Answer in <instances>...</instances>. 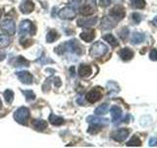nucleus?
<instances>
[{"label":"nucleus","mask_w":157,"mask_h":148,"mask_svg":"<svg viewBox=\"0 0 157 148\" xmlns=\"http://www.w3.org/2000/svg\"><path fill=\"white\" fill-rule=\"evenodd\" d=\"M98 21L97 17L93 18H82L78 20V26L82 28H91L95 26Z\"/></svg>","instance_id":"f8f14e48"},{"label":"nucleus","mask_w":157,"mask_h":148,"mask_svg":"<svg viewBox=\"0 0 157 148\" xmlns=\"http://www.w3.org/2000/svg\"><path fill=\"white\" fill-rule=\"evenodd\" d=\"M101 127L100 125H91L90 126V128L87 130L88 133H91V134H96L97 132H99L101 130Z\"/></svg>","instance_id":"473e14b6"},{"label":"nucleus","mask_w":157,"mask_h":148,"mask_svg":"<svg viewBox=\"0 0 157 148\" xmlns=\"http://www.w3.org/2000/svg\"><path fill=\"white\" fill-rule=\"evenodd\" d=\"M19 33L21 37H25L27 35H36V27L34 26V24L29 21V20H24L20 23V28H19Z\"/></svg>","instance_id":"7ed1b4c3"},{"label":"nucleus","mask_w":157,"mask_h":148,"mask_svg":"<svg viewBox=\"0 0 157 148\" xmlns=\"http://www.w3.org/2000/svg\"><path fill=\"white\" fill-rule=\"evenodd\" d=\"M1 16H2V10L0 9V18H1Z\"/></svg>","instance_id":"c03bdc74"},{"label":"nucleus","mask_w":157,"mask_h":148,"mask_svg":"<svg viewBox=\"0 0 157 148\" xmlns=\"http://www.w3.org/2000/svg\"><path fill=\"white\" fill-rule=\"evenodd\" d=\"M16 75L19 78V80L22 83L26 84V85H29V84L33 83V75L29 71L26 70H22V71H17Z\"/></svg>","instance_id":"ddd939ff"},{"label":"nucleus","mask_w":157,"mask_h":148,"mask_svg":"<svg viewBox=\"0 0 157 148\" xmlns=\"http://www.w3.org/2000/svg\"><path fill=\"white\" fill-rule=\"evenodd\" d=\"M0 108H1V102H0Z\"/></svg>","instance_id":"a18cd8bd"},{"label":"nucleus","mask_w":157,"mask_h":148,"mask_svg":"<svg viewBox=\"0 0 157 148\" xmlns=\"http://www.w3.org/2000/svg\"><path fill=\"white\" fill-rule=\"evenodd\" d=\"M109 16L114 18L116 21H121L122 19H124L126 16V10L125 8L121 6V5H117V6L113 7L109 11Z\"/></svg>","instance_id":"6e6552de"},{"label":"nucleus","mask_w":157,"mask_h":148,"mask_svg":"<svg viewBox=\"0 0 157 148\" xmlns=\"http://www.w3.org/2000/svg\"><path fill=\"white\" fill-rule=\"evenodd\" d=\"M132 21H134L136 24H139V23L141 22V20H142L141 15H140V13H132Z\"/></svg>","instance_id":"f704fd0d"},{"label":"nucleus","mask_w":157,"mask_h":148,"mask_svg":"<svg viewBox=\"0 0 157 148\" xmlns=\"http://www.w3.org/2000/svg\"><path fill=\"white\" fill-rule=\"evenodd\" d=\"M102 39H104V41H106L108 43H110L113 47H118V44H119V43H118V41L116 39V38H115L114 36H113L112 34L104 35V36L102 37Z\"/></svg>","instance_id":"b1692460"},{"label":"nucleus","mask_w":157,"mask_h":148,"mask_svg":"<svg viewBox=\"0 0 157 148\" xmlns=\"http://www.w3.org/2000/svg\"><path fill=\"white\" fill-rule=\"evenodd\" d=\"M145 39V35L144 33H139V32H135L132 33V38H131V42L132 44H139L144 43Z\"/></svg>","instance_id":"6ab92c4d"},{"label":"nucleus","mask_w":157,"mask_h":148,"mask_svg":"<svg viewBox=\"0 0 157 148\" xmlns=\"http://www.w3.org/2000/svg\"><path fill=\"white\" fill-rule=\"evenodd\" d=\"M14 118L18 123L21 125H27V122L29 118V110L26 107H21L15 112L14 113Z\"/></svg>","instance_id":"20e7f679"},{"label":"nucleus","mask_w":157,"mask_h":148,"mask_svg":"<svg viewBox=\"0 0 157 148\" xmlns=\"http://www.w3.org/2000/svg\"><path fill=\"white\" fill-rule=\"evenodd\" d=\"M52 81H53V84L55 85L56 87H60L61 86V79L59 78V77H54L52 79Z\"/></svg>","instance_id":"a19ab883"},{"label":"nucleus","mask_w":157,"mask_h":148,"mask_svg":"<svg viewBox=\"0 0 157 148\" xmlns=\"http://www.w3.org/2000/svg\"><path fill=\"white\" fill-rule=\"evenodd\" d=\"M152 24H153L154 26L157 28V16H156V17H154V18H153V20H152Z\"/></svg>","instance_id":"37998d69"},{"label":"nucleus","mask_w":157,"mask_h":148,"mask_svg":"<svg viewBox=\"0 0 157 148\" xmlns=\"http://www.w3.org/2000/svg\"><path fill=\"white\" fill-rule=\"evenodd\" d=\"M130 134V130L128 128H119V130L112 132V138L117 142H123L127 139V137Z\"/></svg>","instance_id":"1a4fd4ad"},{"label":"nucleus","mask_w":157,"mask_h":148,"mask_svg":"<svg viewBox=\"0 0 157 148\" xmlns=\"http://www.w3.org/2000/svg\"><path fill=\"white\" fill-rule=\"evenodd\" d=\"M49 121L52 125H56V126H59V125H62L65 121H64V118L59 117V116H56L54 115V113H51L50 116H49Z\"/></svg>","instance_id":"5701e85b"},{"label":"nucleus","mask_w":157,"mask_h":148,"mask_svg":"<svg viewBox=\"0 0 157 148\" xmlns=\"http://www.w3.org/2000/svg\"><path fill=\"white\" fill-rule=\"evenodd\" d=\"M59 37H60V35L58 34L56 30H51V31H49L46 35V42L53 43V42H55L56 39H58Z\"/></svg>","instance_id":"393cba45"},{"label":"nucleus","mask_w":157,"mask_h":148,"mask_svg":"<svg viewBox=\"0 0 157 148\" xmlns=\"http://www.w3.org/2000/svg\"><path fill=\"white\" fill-rule=\"evenodd\" d=\"M20 43H21L24 47H31L32 44L33 43V39H20Z\"/></svg>","instance_id":"c9c22d12"},{"label":"nucleus","mask_w":157,"mask_h":148,"mask_svg":"<svg viewBox=\"0 0 157 148\" xmlns=\"http://www.w3.org/2000/svg\"><path fill=\"white\" fill-rule=\"evenodd\" d=\"M119 56H120L122 60L129 61V60H131L132 57H134L135 52L132 51L131 48H129V47H124V48H122L121 51H120Z\"/></svg>","instance_id":"dca6fc26"},{"label":"nucleus","mask_w":157,"mask_h":148,"mask_svg":"<svg viewBox=\"0 0 157 148\" xmlns=\"http://www.w3.org/2000/svg\"><path fill=\"white\" fill-rule=\"evenodd\" d=\"M117 23H118V21H116V20L114 18H112L111 16L104 17L102 19V21H101V29H103V30H111V29H113L116 26Z\"/></svg>","instance_id":"4468645a"},{"label":"nucleus","mask_w":157,"mask_h":148,"mask_svg":"<svg viewBox=\"0 0 157 148\" xmlns=\"http://www.w3.org/2000/svg\"><path fill=\"white\" fill-rule=\"evenodd\" d=\"M5 57H6V54H5L4 52H2V51H0V62H1L2 60H4Z\"/></svg>","instance_id":"79ce46f5"},{"label":"nucleus","mask_w":157,"mask_h":148,"mask_svg":"<svg viewBox=\"0 0 157 148\" xmlns=\"http://www.w3.org/2000/svg\"><path fill=\"white\" fill-rule=\"evenodd\" d=\"M149 58L151 59L152 61H156L157 60V49L153 48L150 51V53H149Z\"/></svg>","instance_id":"e433bc0d"},{"label":"nucleus","mask_w":157,"mask_h":148,"mask_svg":"<svg viewBox=\"0 0 157 148\" xmlns=\"http://www.w3.org/2000/svg\"><path fill=\"white\" fill-rule=\"evenodd\" d=\"M80 37H81V39H82V41H85L86 43H90L95 38V31H94V30H90V31L82 32L80 35Z\"/></svg>","instance_id":"aec40b11"},{"label":"nucleus","mask_w":157,"mask_h":148,"mask_svg":"<svg viewBox=\"0 0 157 148\" xmlns=\"http://www.w3.org/2000/svg\"><path fill=\"white\" fill-rule=\"evenodd\" d=\"M37 61L39 63H41V64H46V63H49V62H54L53 60H51V59H47L44 56H42L39 59H37Z\"/></svg>","instance_id":"58836bf2"},{"label":"nucleus","mask_w":157,"mask_h":148,"mask_svg":"<svg viewBox=\"0 0 157 148\" xmlns=\"http://www.w3.org/2000/svg\"><path fill=\"white\" fill-rule=\"evenodd\" d=\"M110 113L112 117V121L114 123H116L122 117V110H121V108L118 106H113L110 109Z\"/></svg>","instance_id":"a211bd4d"},{"label":"nucleus","mask_w":157,"mask_h":148,"mask_svg":"<svg viewBox=\"0 0 157 148\" xmlns=\"http://www.w3.org/2000/svg\"><path fill=\"white\" fill-rule=\"evenodd\" d=\"M95 12L94 0H86L85 3L80 7V13L82 16H90Z\"/></svg>","instance_id":"39448f33"},{"label":"nucleus","mask_w":157,"mask_h":148,"mask_svg":"<svg viewBox=\"0 0 157 148\" xmlns=\"http://www.w3.org/2000/svg\"><path fill=\"white\" fill-rule=\"evenodd\" d=\"M76 15L77 13L75 8L71 6H66L62 8L58 13V16L62 20H73L74 18H76Z\"/></svg>","instance_id":"0eeeda50"},{"label":"nucleus","mask_w":157,"mask_h":148,"mask_svg":"<svg viewBox=\"0 0 157 148\" xmlns=\"http://www.w3.org/2000/svg\"><path fill=\"white\" fill-rule=\"evenodd\" d=\"M146 5L145 0H131V6L136 9H142Z\"/></svg>","instance_id":"bb28decb"},{"label":"nucleus","mask_w":157,"mask_h":148,"mask_svg":"<svg viewBox=\"0 0 157 148\" xmlns=\"http://www.w3.org/2000/svg\"><path fill=\"white\" fill-rule=\"evenodd\" d=\"M67 51L73 52L77 54V56H82V54L85 52V48H83V47L78 43V41H77V39H71V41L65 42L64 43L55 47V52L59 54V56Z\"/></svg>","instance_id":"f257e3e1"},{"label":"nucleus","mask_w":157,"mask_h":148,"mask_svg":"<svg viewBox=\"0 0 157 148\" xmlns=\"http://www.w3.org/2000/svg\"><path fill=\"white\" fill-rule=\"evenodd\" d=\"M1 30L8 35H14L16 32V26H15V22L12 19H5L4 21L0 25Z\"/></svg>","instance_id":"9d476101"},{"label":"nucleus","mask_w":157,"mask_h":148,"mask_svg":"<svg viewBox=\"0 0 157 148\" xmlns=\"http://www.w3.org/2000/svg\"><path fill=\"white\" fill-rule=\"evenodd\" d=\"M148 145L151 147H155L157 146V137H151L149 141H148Z\"/></svg>","instance_id":"ea45409f"},{"label":"nucleus","mask_w":157,"mask_h":148,"mask_svg":"<svg viewBox=\"0 0 157 148\" xmlns=\"http://www.w3.org/2000/svg\"><path fill=\"white\" fill-rule=\"evenodd\" d=\"M11 43V39L4 35H0V48L7 47Z\"/></svg>","instance_id":"cd10ccee"},{"label":"nucleus","mask_w":157,"mask_h":148,"mask_svg":"<svg viewBox=\"0 0 157 148\" xmlns=\"http://www.w3.org/2000/svg\"><path fill=\"white\" fill-rule=\"evenodd\" d=\"M102 95H103L102 89L100 87H95L91 89L90 92H87V94L86 95V99L87 100V102L93 104V103H96L97 101H99L102 98Z\"/></svg>","instance_id":"423d86ee"},{"label":"nucleus","mask_w":157,"mask_h":148,"mask_svg":"<svg viewBox=\"0 0 157 148\" xmlns=\"http://www.w3.org/2000/svg\"><path fill=\"white\" fill-rule=\"evenodd\" d=\"M15 67H28L29 65V61L27 60L24 56H17L13 62Z\"/></svg>","instance_id":"4be33fe9"},{"label":"nucleus","mask_w":157,"mask_h":148,"mask_svg":"<svg viewBox=\"0 0 157 148\" xmlns=\"http://www.w3.org/2000/svg\"><path fill=\"white\" fill-rule=\"evenodd\" d=\"M22 93L24 94V96L26 97L27 101H33L36 99V94H34L32 90H23Z\"/></svg>","instance_id":"2f4dec72"},{"label":"nucleus","mask_w":157,"mask_h":148,"mask_svg":"<svg viewBox=\"0 0 157 148\" xmlns=\"http://www.w3.org/2000/svg\"><path fill=\"white\" fill-rule=\"evenodd\" d=\"M91 72H92V68L90 65H87V64H81L78 70V75L83 78L88 77L91 74Z\"/></svg>","instance_id":"f3484780"},{"label":"nucleus","mask_w":157,"mask_h":148,"mask_svg":"<svg viewBox=\"0 0 157 148\" xmlns=\"http://www.w3.org/2000/svg\"><path fill=\"white\" fill-rule=\"evenodd\" d=\"M32 125L34 130H36L38 131H43L45 128H47V122L43 120H33Z\"/></svg>","instance_id":"412c9836"},{"label":"nucleus","mask_w":157,"mask_h":148,"mask_svg":"<svg viewBox=\"0 0 157 148\" xmlns=\"http://www.w3.org/2000/svg\"><path fill=\"white\" fill-rule=\"evenodd\" d=\"M108 51H109V48L105 43H103L102 42H96L91 46L90 54L93 58H99L104 56L108 52Z\"/></svg>","instance_id":"f03ea898"},{"label":"nucleus","mask_w":157,"mask_h":148,"mask_svg":"<svg viewBox=\"0 0 157 148\" xmlns=\"http://www.w3.org/2000/svg\"><path fill=\"white\" fill-rule=\"evenodd\" d=\"M34 4L32 0H26L20 4V10L23 14H29L33 11Z\"/></svg>","instance_id":"2eb2a0df"},{"label":"nucleus","mask_w":157,"mask_h":148,"mask_svg":"<svg viewBox=\"0 0 157 148\" xmlns=\"http://www.w3.org/2000/svg\"><path fill=\"white\" fill-rule=\"evenodd\" d=\"M128 36H129V29L128 28H123L119 32V37L123 39V41H126Z\"/></svg>","instance_id":"72a5a7b5"},{"label":"nucleus","mask_w":157,"mask_h":148,"mask_svg":"<svg viewBox=\"0 0 157 148\" xmlns=\"http://www.w3.org/2000/svg\"><path fill=\"white\" fill-rule=\"evenodd\" d=\"M127 146H141V140L139 136L134 135L127 142Z\"/></svg>","instance_id":"c85d7f7f"},{"label":"nucleus","mask_w":157,"mask_h":148,"mask_svg":"<svg viewBox=\"0 0 157 148\" xmlns=\"http://www.w3.org/2000/svg\"><path fill=\"white\" fill-rule=\"evenodd\" d=\"M111 2H112V0H99V6L103 8L108 7L111 4Z\"/></svg>","instance_id":"4c0bfd02"},{"label":"nucleus","mask_w":157,"mask_h":148,"mask_svg":"<svg viewBox=\"0 0 157 148\" xmlns=\"http://www.w3.org/2000/svg\"><path fill=\"white\" fill-rule=\"evenodd\" d=\"M108 110H109V105L108 104H102L99 107H97L94 110V113L96 116H103L107 113Z\"/></svg>","instance_id":"a878e982"},{"label":"nucleus","mask_w":157,"mask_h":148,"mask_svg":"<svg viewBox=\"0 0 157 148\" xmlns=\"http://www.w3.org/2000/svg\"><path fill=\"white\" fill-rule=\"evenodd\" d=\"M4 99L8 104H11L14 99V92L12 90H10V89H7V90L4 92Z\"/></svg>","instance_id":"7c9ffc66"},{"label":"nucleus","mask_w":157,"mask_h":148,"mask_svg":"<svg viewBox=\"0 0 157 148\" xmlns=\"http://www.w3.org/2000/svg\"><path fill=\"white\" fill-rule=\"evenodd\" d=\"M86 121L90 122V125H97L100 126H105L109 123V120L105 117H100L98 116H90L86 117Z\"/></svg>","instance_id":"9b49d317"},{"label":"nucleus","mask_w":157,"mask_h":148,"mask_svg":"<svg viewBox=\"0 0 157 148\" xmlns=\"http://www.w3.org/2000/svg\"><path fill=\"white\" fill-rule=\"evenodd\" d=\"M107 89L110 93H118L120 91V88L118 86V84L113 81H109L107 83Z\"/></svg>","instance_id":"c756f323"}]
</instances>
